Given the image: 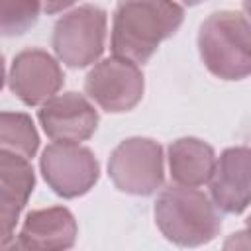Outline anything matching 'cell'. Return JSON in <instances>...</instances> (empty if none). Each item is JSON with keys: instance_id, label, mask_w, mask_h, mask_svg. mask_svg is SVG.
Instances as JSON below:
<instances>
[{"instance_id": "10", "label": "cell", "mask_w": 251, "mask_h": 251, "mask_svg": "<svg viewBox=\"0 0 251 251\" xmlns=\"http://www.w3.org/2000/svg\"><path fill=\"white\" fill-rule=\"evenodd\" d=\"M63 84L57 61L41 49H25L16 55L10 69V88L27 106L51 100Z\"/></svg>"}, {"instance_id": "9", "label": "cell", "mask_w": 251, "mask_h": 251, "mask_svg": "<svg viewBox=\"0 0 251 251\" xmlns=\"http://www.w3.org/2000/svg\"><path fill=\"white\" fill-rule=\"evenodd\" d=\"M208 182L212 200L220 210L243 212L251 204V147L226 149Z\"/></svg>"}, {"instance_id": "18", "label": "cell", "mask_w": 251, "mask_h": 251, "mask_svg": "<svg viewBox=\"0 0 251 251\" xmlns=\"http://www.w3.org/2000/svg\"><path fill=\"white\" fill-rule=\"evenodd\" d=\"M243 10H245L247 18L251 20V0H243Z\"/></svg>"}, {"instance_id": "5", "label": "cell", "mask_w": 251, "mask_h": 251, "mask_svg": "<svg viewBox=\"0 0 251 251\" xmlns=\"http://www.w3.org/2000/svg\"><path fill=\"white\" fill-rule=\"evenodd\" d=\"M108 173L122 192L147 196L163 182V151L151 139H126L114 149Z\"/></svg>"}, {"instance_id": "12", "label": "cell", "mask_w": 251, "mask_h": 251, "mask_svg": "<svg viewBox=\"0 0 251 251\" xmlns=\"http://www.w3.org/2000/svg\"><path fill=\"white\" fill-rule=\"evenodd\" d=\"M76 224L67 208L53 206L27 214L18 241V249H67L75 243Z\"/></svg>"}, {"instance_id": "13", "label": "cell", "mask_w": 251, "mask_h": 251, "mask_svg": "<svg viewBox=\"0 0 251 251\" xmlns=\"http://www.w3.org/2000/svg\"><path fill=\"white\" fill-rule=\"evenodd\" d=\"M169 163L175 182L184 186H200L208 182L216 167L212 147L194 137L175 141L169 147Z\"/></svg>"}, {"instance_id": "3", "label": "cell", "mask_w": 251, "mask_h": 251, "mask_svg": "<svg viewBox=\"0 0 251 251\" xmlns=\"http://www.w3.org/2000/svg\"><path fill=\"white\" fill-rule=\"evenodd\" d=\"M200 57L208 71L224 80L251 75V20L239 12H214L198 33Z\"/></svg>"}, {"instance_id": "16", "label": "cell", "mask_w": 251, "mask_h": 251, "mask_svg": "<svg viewBox=\"0 0 251 251\" xmlns=\"http://www.w3.org/2000/svg\"><path fill=\"white\" fill-rule=\"evenodd\" d=\"M76 0H41V6L47 14H55V12H61L65 8H69L71 4H75Z\"/></svg>"}, {"instance_id": "17", "label": "cell", "mask_w": 251, "mask_h": 251, "mask_svg": "<svg viewBox=\"0 0 251 251\" xmlns=\"http://www.w3.org/2000/svg\"><path fill=\"white\" fill-rule=\"evenodd\" d=\"M241 235L245 237V241L231 237L229 241H226V247H227V249H229V247H251V216H249V220H247V231H241Z\"/></svg>"}, {"instance_id": "11", "label": "cell", "mask_w": 251, "mask_h": 251, "mask_svg": "<svg viewBox=\"0 0 251 251\" xmlns=\"http://www.w3.org/2000/svg\"><path fill=\"white\" fill-rule=\"evenodd\" d=\"M33 190V171L25 157L2 151L0 155V243L6 247L27 196Z\"/></svg>"}, {"instance_id": "15", "label": "cell", "mask_w": 251, "mask_h": 251, "mask_svg": "<svg viewBox=\"0 0 251 251\" xmlns=\"http://www.w3.org/2000/svg\"><path fill=\"white\" fill-rule=\"evenodd\" d=\"M41 0H0L4 35H20L27 31L39 16Z\"/></svg>"}, {"instance_id": "8", "label": "cell", "mask_w": 251, "mask_h": 251, "mask_svg": "<svg viewBox=\"0 0 251 251\" xmlns=\"http://www.w3.org/2000/svg\"><path fill=\"white\" fill-rule=\"evenodd\" d=\"M39 122L49 139L57 143H80L96 129L98 114L84 96L67 92L43 104Z\"/></svg>"}, {"instance_id": "14", "label": "cell", "mask_w": 251, "mask_h": 251, "mask_svg": "<svg viewBox=\"0 0 251 251\" xmlns=\"http://www.w3.org/2000/svg\"><path fill=\"white\" fill-rule=\"evenodd\" d=\"M2 151H10L16 155H22L25 159L33 157L37 151V131L31 124V120L25 114H2Z\"/></svg>"}, {"instance_id": "4", "label": "cell", "mask_w": 251, "mask_h": 251, "mask_svg": "<svg viewBox=\"0 0 251 251\" xmlns=\"http://www.w3.org/2000/svg\"><path fill=\"white\" fill-rule=\"evenodd\" d=\"M106 12L98 6H80L63 16L53 31V49L69 67H86L104 51Z\"/></svg>"}, {"instance_id": "1", "label": "cell", "mask_w": 251, "mask_h": 251, "mask_svg": "<svg viewBox=\"0 0 251 251\" xmlns=\"http://www.w3.org/2000/svg\"><path fill=\"white\" fill-rule=\"evenodd\" d=\"M182 8L173 0H118L112 25V51L133 63H145L159 43L182 22Z\"/></svg>"}, {"instance_id": "2", "label": "cell", "mask_w": 251, "mask_h": 251, "mask_svg": "<svg viewBox=\"0 0 251 251\" xmlns=\"http://www.w3.org/2000/svg\"><path fill=\"white\" fill-rule=\"evenodd\" d=\"M155 220L169 241L184 247L212 241L222 227L218 206L204 192L184 184L169 186L159 194Z\"/></svg>"}, {"instance_id": "6", "label": "cell", "mask_w": 251, "mask_h": 251, "mask_svg": "<svg viewBox=\"0 0 251 251\" xmlns=\"http://www.w3.org/2000/svg\"><path fill=\"white\" fill-rule=\"evenodd\" d=\"M84 90L100 108L108 112H126L141 100L143 75L137 63L114 55L88 73Z\"/></svg>"}, {"instance_id": "7", "label": "cell", "mask_w": 251, "mask_h": 251, "mask_svg": "<svg viewBox=\"0 0 251 251\" xmlns=\"http://www.w3.org/2000/svg\"><path fill=\"white\" fill-rule=\"evenodd\" d=\"M41 171L47 184L65 198L84 194L98 178L94 155L76 143H53L41 155Z\"/></svg>"}, {"instance_id": "19", "label": "cell", "mask_w": 251, "mask_h": 251, "mask_svg": "<svg viewBox=\"0 0 251 251\" xmlns=\"http://www.w3.org/2000/svg\"><path fill=\"white\" fill-rule=\"evenodd\" d=\"M186 4H198V2H204V0H184Z\"/></svg>"}]
</instances>
